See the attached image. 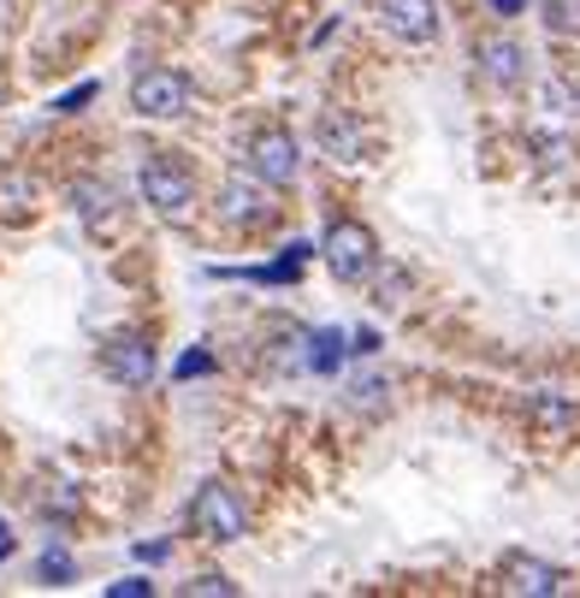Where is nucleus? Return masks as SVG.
<instances>
[{"mask_svg":"<svg viewBox=\"0 0 580 598\" xmlns=\"http://www.w3.org/2000/svg\"><path fill=\"white\" fill-rule=\"evenodd\" d=\"M136 190H143V202H148L155 214L178 219L184 208H190V196H196V178L184 173L178 161L155 155V161H143V173H136Z\"/></svg>","mask_w":580,"mask_h":598,"instance_id":"1","label":"nucleus"},{"mask_svg":"<svg viewBox=\"0 0 580 598\" xmlns=\"http://www.w3.org/2000/svg\"><path fill=\"white\" fill-rule=\"evenodd\" d=\"M190 522H196L208 539L231 545V539H244V527H249V509H244V498H237L231 486L208 481V486L196 492V504H190Z\"/></svg>","mask_w":580,"mask_h":598,"instance_id":"2","label":"nucleus"},{"mask_svg":"<svg viewBox=\"0 0 580 598\" xmlns=\"http://www.w3.org/2000/svg\"><path fill=\"white\" fill-rule=\"evenodd\" d=\"M320 255H327V267H332V279H344V285H355V279H367L373 272V231L367 226H355V219H338V226L327 231V244H320Z\"/></svg>","mask_w":580,"mask_h":598,"instance_id":"3","label":"nucleus"},{"mask_svg":"<svg viewBox=\"0 0 580 598\" xmlns=\"http://www.w3.org/2000/svg\"><path fill=\"white\" fill-rule=\"evenodd\" d=\"M131 113L136 118H178V113H190V78H184V72H143L131 83Z\"/></svg>","mask_w":580,"mask_h":598,"instance_id":"4","label":"nucleus"},{"mask_svg":"<svg viewBox=\"0 0 580 598\" xmlns=\"http://www.w3.org/2000/svg\"><path fill=\"white\" fill-rule=\"evenodd\" d=\"M249 166H255V178H261V184H272V190L297 184V173H302V148H297V136H284V131H261V136H255Z\"/></svg>","mask_w":580,"mask_h":598,"instance_id":"5","label":"nucleus"},{"mask_svg":"<svg viewBox=\"0 0 580 598\" xmlns=\"http://www.w3.org/2000/svg\"><path fill=\"white\" fill-rule=\"evenodd\" d=\"M101 368H107V380H118V385H148L155 380V344L125 332V338H113V344L101 350Z\"/></svg>","mask_w":580,"mask_h":598,"instance_id":"6","label":"nucleus"},{"mask_svg":"<svg viewBox=\"0 0 580 598\" xmlns=\"http://www.w3.org/2000/svg\"><path fill=\"white\" fill-rule=\"evenodd\" d=\"M380 19L397 42H433L438 37V0H380Z\"/></svg>","mask_w":580,"mask_h":598,"instance_id":"7","label":"nucleus"},{"mask_svg":"<svg viewBox=\"0 0 580 598\" xmlns=\"http://www.w3.org/2000/svg\"><path fill=\"white\" fill-rule=\"evenodd\" d=\"M480 72L498 83V90H516V83L527 78V54H521L516 42L491 37V42H480Z\"/></svg>","mask_w":580,"mask_h":598,"instance_id":"8","label":"nucleus"},{"mask_svg":"<svg viewBox=\"0 0 580 598\" xmlns=\"http://www.w3.org/2000/svg\"><path fill=\"white\" fill-rule=\"evenodd\" d=\"M219 214H226L231 226H237V219H261V214H267V196H261V184H249V178H231L226 190H219Z\"/></svg>","mask_w":580,"mask_h":598,"instance_id":"9","label":"nucleus"},{"mask_svg":"<svg viewBox=\"0 0 580 598\" xmlns=\"http://www.w3.org/2000/svg\"><path fill=\"white\" fill-rule=\"evenodd\" d=\"M509 592H534V598H551L562 592V575L551 569V563H509Z\"/></svg>","mask_w":580,"mask_h":598,"instance_id":"10","label":"nucleus"},{"mask_svg":"<svg viewBox=\"0 0 580 598\" xmlns=\"http://www.w3.org/2000/svg\"><path fill=\"white\" fill-rule=\"evenodd\" d=\"M350 350H355V344H350V338L338 332V327H320V332L309 338V368H314V373H338Z\"/></svg>","mask_w":580,"mask_h":598,"instance_id":"11","label":"nucleus"},{"mask_svg":"<svg viewBox=\"0 0 580 598\" xmlns=\"http://www.w3.org/2000/svg\"><path fill=\"white\" fill-rule=\"evenodd\" d=\"M320 143L332 148V161H355V155H362V131H355L350 118H327V125H320Z\"/></svg>","mask_w":580,"mask_h":598,"instance_id":"12","label":"nucleus"},{"mask_svg":"<svg viewBox=\"0 0 580 598\" xmlns=\"http://www.w3.org/2000/svg\"><path fill=\"white\" fill-rule=\"evenodd\" d=\"M527 415H534L539 426H551V433H569V426H574V403H562V398H551V391H539V398L527 403Z\"/></svg>","mask_w":580,"mask_h":598,"instance_id":"13","label":"nucleus"},{"mask_svg":"<svg viewBox=\"0 0 580 598\" xmlns=\"http://www.w3.org/2000/svg\"><path fill=\"white\" fill-rule=\"evenodd\" d=\"M545 30L551 37H580V0H545Z\"/></svg>","mask_w":580,"mask_h":598,"instance_id":"14","label":"nucleus"},{"mask_svg":"<svg viewBox=\"0 0 580 598\" xmlns=\"http://www.w3.org/2000/svg\"><path fill=\"white\" fill-rule=\"evenodd\" d=\"M77 208H83V219H90V226H101V219H113V190L107 184H77Z\"/></svg>","mask_w":580,"mask_h":598,"instance_id":"15","label":"nucleus"},{"mask_svg":"<svg viewBox=\"0 0 580 598\" xmlns=\"http://www.w3.org/2000/svg\"><path fill=\"white\" fill-rule=\"evenodd\" d=\"M37 569H42V580H48V587H65V580L77 575V563H72V551H60V545H48Z\"/></svg>","mask_w":580,"mask_h":598,"instance_id":"16","label":"nucleus"},{"mask_svg":"<svg viewBox=\"0 0 580 598\" xmlns=\"http://www.w3.org/2000/svg\"><path fill=\"white\" fill-rule=\"evenodd\" d=\"M196 592H201V598H231L237 587H231L226 575H201V580H190V598H196Z\"/></svg>","mask_w":580,"mask_h":598,"instance_id":"17","label":"nucleus"},{"mask_svg":"<svg viewBox=\"0 0 580 598\" xmlns=\"http://www.w3.org/2000/svg\"><path fill=\"white\" fill-rule=\"evenodd\" d=\"M208 368H214L208 350H184V355H178V380H196V373H208Z\"/></svg>","mask_w":580,"mask_h":598,"instance_id":"18","label":"nucleus"},{"mask_svg":"<svg viewBox=\"0 0 580 598\" xmlns=\"http://www.w3.org/2000/svg\"><path fill=\"white\" fill-rule=\"evenodd\" d=\"M95 95V83H77V90H65L60 101H54V113H83V101Z\"/></svg>","mask_w":580,"mask_h":598,"instance_id":"19","label":"nucleus"},{"mask_svg":"<svg viewBox=\"0 0 580 598\" xmlns=\"http://www.w3.org/2000/svg\"><path fill=\"white\" fill-rule=\"evenodd\" d=\"M385 391H391L385 380H362V385H355V403H362V409H380V403H385Z\"/></svg>","mask_w":580,"mask_h":598,"instance_id":"20","label":"nucleus"},{"mask_svg":"<svg viewBox=\"0 0 580 598\" xmlns=\"http://www.w3.org/2000/svg\"><path fill=\"white\" fill-rule=\"evenodd\" d=\"M155 592V580H113L107 587V598H148Z\"/></svg>","mask_w":580,"mask_h":598,"instance_id":"21","label":"nucleus"},{"mask_svg":"<svg viewBox=\"0 0 580 598\" xmlns=\"http://www.w3.org/2000/svg\"><path fill=\"white\" fill-rule=\"evenodd\" d=\"M491 7H498L504 19H516V12H527V0H491Z\"/></svg>","mask_w":580,"mask_h":598,"instance_id":"22","label":"nucleus"},{"mask_svg":"<svg viewBox=\"0 0 580 598\" xmlns=\"http://www.w3.org/2000/svg\"><path fill=\"white\" fill-rule=\"evenodd\" d=\"M562 90H569V101H574V107H580V72H574L569 83H562Z\"/></svg>","mask_w":580,"mask_h":598,"instance_id":"23","label":"nucleus"},{"mask_svg":"<svg viewBox=\"0 0 580 598\" xmlns=\"http://www.w3.org/2000/svg\"><path fill=\"white\" fill-rule=\"evenodd\" d=\"M0 545H7V527H0Z\"/></svg>","mask_w":580,"mask_h":598,"instance_id":"24","label":"nucleus"}]
</instances>
